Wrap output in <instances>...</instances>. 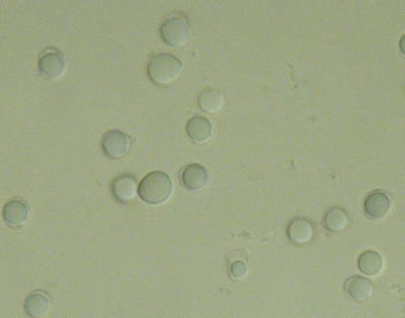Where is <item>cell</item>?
<instances>
[{
	"label": "cell",
	"mask_w": 405,
	"mask_h": 318,
	"mask_svg": "<svg viewBox=\"0 0 405 318\" xmlns=\"http://www.w3.org/2000/svg\"><path fill=\"white\" fill-rule=\"evenodd\" d=\"M172 192L174 183L171 176L163 172H150L139 183V197L150 205L160 206L167 203Z\"/></svg>",
	"instance_id": "1"
},
{
	"label": "cell",
	"mask_w": 405,
	"mask_h": 318,
	"mask_svg": "<svg viewBox=\"0 0 405 318\" xmlns=\"http://www.w3.org/2000/svg\"><path fill=\"white\" fill-rule=\"evenodd\" d=\"M183 63L176 56L163 53L153 56L147 66L150 80L158 86H167L178 80L183 73Z\"/></svg>",
	"instance_id": "2"
},
{
	"label": "cell",
	"mask_w": 405,
	"mask_h": 318,
	"mask_svg": "<svg viewBox=\"0 0 405 318\" xmlns=\"http://www.w3.org/2000/svg\"><path fill=\"white\" fill-rule=\"evenodd\" d=\"M191 35V22L183 13H172L161 24L160 36L165 44L174 48L187 43Z\"/></svg>",
	"instance_id": "3"
},
{
	"label": "cell",
	"mask_w": 405,
	"mask_h": 318,
	"mask_svg": "<svg viewBox=\"0 0 405 318\" xmlns=\"http://www.w3.org/2000/svg\"><path fill=\"white\" fill-rule=\"evenodd\" d=\"M131 147L132 139L124 132L111 130L102 136V149L109 158H124L129 153Z\"/></svg>",
	"instance_id": "4"
},
{
	"label": "cell",
	"mask_w": 405,
	"mask_h": 318,
	"mask_svg": "<svg viewBox=\"0 0 405 318\" xmlns=\"http://www.w3.org/2000/svg\"><path fill=\"white\" fill-rule=\"evenodd\" d=\"M65 66L66 61L63 54L54 49L43 53L38 63L40 75L47 80H56L61 77Z\"/></svg>",
	"instance_id": "5"
},
{
	"label": "cell",
	"mask_w": 405,
	"mask_h": 318,
	"mask_svg": "<svg viewBox=\"0 0 405 318\" xmlns=\"http://www.w3.org/2000/svg\"><path fill=\"white\" fill-rule=\"evenodd\" d=\"M181 180L183 187L189 191H202L209 183V172L203 165L192 163L183 169Z\"/></svg>",
	"instance_id": "6"
},
{
	"label": "cell",
	"mask_w": 405,
	"mask_h": 318,
	"mask_svg": "<svg viewBox=\"0 0 405 318\" xmlns=\"http://www.w3.org/2000/svg\"><path fill=\"white\" fill-rule=\"evenodd\" d=\"M138 181L133 174H121L112 183L114 198L123 204L133 201L138 195Z\"/></svg>",
	"instance_id": "7"
},
{
	"label": "cell",
	"mask_w": 405,
	"mask_h": 318,
	"mask_svg": "<svg viewBox=\"0 0 405 318\" xmlns=\"http://www.w3.org/2000/svg\"><path fill=\"white\" fill-rule=\"evenodd\" d=\"M2 216L11 227H21L30 219V207L26 202L15 199L4 205Z\"/></svg>",
	"instance_id": "8"
},
{
	"label": "cell",
	"mask_w": 405,
	"mask_h": 318,
	"mask_svg": "<svg viewBox=\"0 0 405 318\" xmlns=\"http://www.w3.org/2000/svg\"><path fill=\"white\" fill-rule=\"evenodd\" d=\"M185 132L194 144H204L213 135V126L207 118L194 116L187 123Z\"/></svg>",
	"instance_id": "9"
},
{
	"label": "cell",
	"mask_w": 405,
	"mask_h": 318,
	"mask_svg": "<svg viewBox=\"0 0 405 318\" xmlns=\"http://www.w3.org/2000/svg\"><path fill=\"white\" fill-rule=\"evenodd\" d=\"M314 235V226L308 219L303 217L293 219L287 227V236L291 243L303 245L310 243Z\"/></svg>",
	"instance_id": "10"
},
{
	"label": "cell",
	"mask_w": 405,
	"mask_h": 318,
	"mask_svg": "<svg viewBox=\"0 0 405 318\" xmlns=\"http://www.w3.org/2000/svg\"><path fill=\"white\" fill-rule=\"evenodd\" d=\"M52 300L45 291H36L24 301V309L30 317H46L51 310Z\"/></svg>",
	"instance_id": "11"
},
{
	"label": "cell",
	"mask_w": 405,
	"mask_h": 318,
	"mask_svg": "<svg viewBox=\"0 0 405 318\" xmlns=\"http://www.w3.org/2000/svg\"><path fill=\"white\" fill-rule=\"evenodd\" d=\"M390 208V199L384 192L375 191L371 192L365 199V212L370 218H383L384 216H386Z\"/></svg>",
	"instance_id": "12"
},
{
	"label": "cell",
	"mask_w": 405,
	"mask_h": 318,
	"mask_svg": "<svg viewBox=\"0 0 405 318\" xmlns=\"http://www.w3.org/2000/svg\"><path fill=\"white\" fill-rule=\"evenodd\" d=\"M344 289L346 293L358 302L366 301L373 294V284L370 280L364 277L356 276L346 280Z\"/></svg>",
	"instance_id": "13"
},
{
	"label": "cell",
	"mask_w": 405,
	"mask_h": 318,
	"mask_svg": "<svg viewBox=\"0 0 405 318\" xmlns=\"http://www.w3.org/2000/svg\"><path fill=\"white\" fill-rule=\"evenodd\" d=\"M358 266L366 276H378L384 268L383 257L377 252L367 250L360 255Z\"/></svg>",
	"instance_id": "14"
},
{
	"label": "cell",
	"mask_w": 405,
	"mask_h": 318,
	"mask_svg": "<svg viewBox=\"0 0 405 318\" xmlns=\"http://www.w3.org/2000/svg\"><path fill=\"white\" fill-rule=\"evenodd\" d=\"M198 105L205 113L216 114L224 106V96L216 89H206L198 96Z\"/></svg>",
	"instance_id": "15"
},
{
	"label": "cell",
	"mask_w": 405,
	"mask_h": 318,
	"mask_svg": "<svg viewBox=\"0 0 405 318\" xmlns=\"http://www.w3.org/2000/svg\"><path fill=\"white\" fill-rule=\"evenodd\" d=\"M349 223V215L342 208H331L326 212L323 219V226L328 232H339L346 227Z\"/></svg>",
	"instance_id": "16"
},
{
	"label": "cell",
	"mask_w": 405,
	"mask_h": 318,
	"mask_svg": "<svg viewBox=\"0 0 405 318\" xmlns=\"http://www.w3.org/2000/svg\"><path fill=\"white\" fill-rule=\"evenodd\" d=\"M229 272L232 279H243L247 275V266L243 261H235L230 265Z\"/></svg>",
	"instance_id": "17"
}]
</instances>
